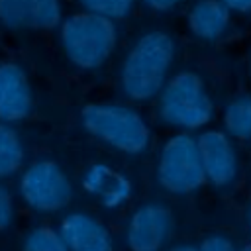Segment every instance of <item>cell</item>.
<instances>
[{
  "instance_id": "3957f363",
  "label": "cell",
  "mask_w": 251,
  "mask_h": 251,
  "mask_svg": "<svg viewBox=\"0 0 251 251\" xmlns=\"http://www.w3.org/2000/svg\"><path fill=\"white\" fill-rule=\"evenodd\" d=\"M61 45L76 67L98 69L116 47V25L108 18L76 12L63 22Z\"/></svg>"
},
{
  "instance_id": "44dd1931",
  "label": "cell",
  "mask_w": 251,
  "mask_h": 251,
  "mask_svg": "<svg viewBox=\"0 0 251 251\" xmlns=\"http://www.w3.org/2000/svg\"><path fill=\"white\" fill-rule=\"evenodd\" d=\"M149 8H153V10H157V12H167V10H171L175 4H178L180 0H143Z\"/></svg>"
},
{
  "instance_id": "4fadbf2b",
  "label": "cell",
  "mask_w": 251,
  "mask_h": 251,
  "mask_svg": "<svg viewBox=\"0 0 251 251\" xmlns=\"http://www.w3.org/2000/svg\"><path fill=\"white\" fill-rule=\"evenodd\" d=\"M229 25V10L220 0H198L188 12V27L198 39H218Z\"/></svg>"
},
{
  "instance_id": "52a82bcc",
  "label": "cell",
  "mask_w": 251,
  "mask_h": 251,
  "mask_svg": "<svg viewBox=\"0 0 251 251\" xmlns=\"http://www.w3.org/2000/svg\"><path fill=\"white\" fill-rule=\"evenodd\" d=\"M175 220L167 206L149 202L139 206L126 229V241L131 251H161L171 237Z\"/></svg>"
},
{
  "instance_id": "ffe728a7",
  "label": "cell",
  "mask_w": 251,
  "mask_h": 251,
  "mask_svg": "<svg viewBox=\"0 0 251 251\" xmlns=\"http://www.w3.org/2000/svg\"><path fill=\"white\" fill-rule=\"evenodd\" d=\"M227 10L239 12V14H247L251 12V0H220Z\"/></svg>"
},
{
  "instance_id": "6da1fadb",
  "label": "cell",
  "mask_w": 251,
  "mask_h": 251,
  "mask_svg": "<svg viewBox=\"0 0 251 251\" xmlns=\"http://www.w3.org/2000/svg\"><path fill=\"white\" fill-rule=\"evenodd\" d=\"M175 59V41L165 31L141 35L124 59L120 82L122 90L137 102L151 100L163 86Z\"/></svg>"
},
{
  "instance_id": "7c38bea8",
  "label": "cell",
  "mask_w": 251,
  "mask_h": 251,
  "mask_svg": "<svg viewBox=\"0 0 251 251\" xmlns=\"http://www.w3.org/2000/svg\"><path fill=\"white\" fill-rule=\"evenodd\" d=\"M82 186L88 194L98 196L104 208H120L124 202H127L131 194V182L118 171L110 169L108 165L96 163L90 165L88 171L84 173Z\"/></svg>"
},
{
  "instance_id": "8fae6325",
  "label": "cell",
  "mask_w": 251,
  "mask_h": 251,
  "mask_svg": "<svg viewBox=\"0 0 251 251\" xmlns=\"http://www.w3.org/2000/svg\"><path fill=\"white\" fill-rule=\"evenodd\" d=\"M31 110V88L24 69L16 63L0 65V120L20 122Z\"/></svg>"
},
{
  "instance_id": "30bf717a",
  "label": "cell",
  "mask_w": 251,
  "mask_h": 251,
  "mask_svg": "<svg viewBox=\"0 0 251 251\" xmlns=\"http://www.w3.org/2000/svg\"><path fill=\"white\" fill-rule=\"evenodd\" d=\"M0 22L10 29H53L61 6L59 0H0Z\"/></svg>"
},
{
  "instance_id": "5bb4252c",
  "label": "cell",
  "mask_w": 251,
  "mask_h": 251,
  "mask_svg": "<svg viewBox=\"0 0 251 251\" xmlns=\"http://www.w3.org/2000/svg\"><path fill=\"white\" fill-rule=\"evenodd\" d=\"M224 127L229 137L251 139V94H239L224 108Z\"/></svg>"
},
{
  "instance_id": "ba28073f",
  "label": "cell",
  "mask_w": 251,
  "mask_h": 251,
  "mask_svg": "<svg viewBox=\"0 0 251 251\" xmlns=\"http://www.w3.org/2000/svg\"><path fill=\"white\" fill-rule=\"evenodd\" d=\"M196 145L206 182L216 188H227L233 184L239 163L231 137L220 129H208L196 137Z\"/></svg>"
},
{
  "instance_id": "cb8c5ba5",
  "label": "cell",
  "mask_w": 251,
  "mask_h": 251,
  "mask_svg": "<svg viewBox=\"0 0 251 251\" xmlns=\"http://www.w3.org/2000/svg\"><path fill=\"white\" fill-rule=\"evenodd\" d=\"M239 251H251V243H245V245H243Z\"/></svg>"
},
{
  "instance_id": "9a60e30c",
  "label": "cell",
  "mask_w": 251,
  "mask_h": 251,
  "mask_svg": "<svg viewBox=\"0 0 251 251\" xmlns=\"http://www.w3.org/2000/svg\"><path fill=\"white\" fill-rule=\"evenodd\" d=\"M22 163L24 147L20 135L8 126H0V178H6L20 171Z\"/></svg>"
},
{
  "instance_id": "2e32d148",
  "label": "cell",
  "mask_w": 251,
  "mask_h": 251,
  "mask_svg": "<svg viewBox=\"0 0 251 251\" xmlns=\"http://www.w3.org/2000/svg\"><path fill=\"white\" fill-rule=\"evenodd\" d=\"M22 251H67V247L57 229L49 226H37L25 235Z\"/></svg>"
},
{
  "instance_id": "7402d4cb",
  "label": "cell",
  "mask_w": 251,
  "mask_h": 251,
  "mask_svg": "<svg viewBox=\"0 0 251 251\" xmlns=\"http://www.w3.org/2000/svg\"><path fill=\"white\" fill-rule=\"evenodd\" d=\"M171 251H198L194 245H188V243H182V245H175Z\"/></svg>"
},
{
  "instance_id": "e0dca14e",
  "label": "cell",
  "mask_w": 251,
  "mask_h": 251,
  "mask_svg": "<svg viewBox=\"0 0 251 251\" xmlns=\"http://www.w3.org/2000/svg\"><path fill=\"white\" fill-rule=\"evenodd\" d=\"M86 12L108 18V20H122L126 18L131 8H133V0H78Z\"/></svg>"
},
{
  "instance_id": "8992f818",
  "label": "cell",
  "mask_w": 251,
  "mask_h": 251,
  "mask_svg": "<svg viewBox=\"0 0 251 251\" xmlns=\"http://www.w3.org/2000/svg\"><path fill=\"white\" fill-rule=\"evenodd\" d=\"M20 194L31 210L53 214L71 202L73 186L55 161L41 159L24 171L20 178Z\"/></svg>"
},
{
  "instance_id": "5b68a950",
  "label": "cell",
  "mask_w": 251,
  "mask_h": 251,
  "mask_svg": "<svg viewBox=\"0 0 251 251\" xmlns=\"http://www.w3.org/2000/svg\"><path fill=\"white\" fill-rule=\"evenodd\" d=\"M157 178L171 194H190L206 182L198 145L192 135L176 133L165 141L159 155Z\"/></svg>"
},
{
  "instance_id": "ac0fdd59",
  "label": "cell",
  "mask_w": 251,
  "mask_h": 251,
  "mask_svg": "<svg viewBox=\"0 0 251 251\" xmlns=\"http://www.w3.org/2000/svg\"><path fill=\"white\" fill-rule=\"evenodd\" d=\"M14 222V198L12 192L0 184V231L8 229Z\"/></svg>"
},
{
  "instance_id": "7a4b0ae2",
  "label": "cell",
  "mask_w": 251,
  "mask_h": 251,
  "mask_svg": "<svg viewBox=\"0 0 251 251\" xmlns=\"http://www.w3.org/2000/svg\"><path fill=\"white\" fill-rule=\"evenodd\" d=\"M86 131L110 147L137 155L149 143V127L139 112L124 104H86L80 112Z\"/></svg>"
},
{
  "instance_id": "603a6c76",
  "label": "cell",
  "mask_w": 251,
  "mask_h": 251,
  "mask_svg": "<svg viewBox=\"0 0 251 251\" xmlns=\"http://www.w3.org/2000/svg\"><path fill=\"white\" fill-rule=\"evenodd\" d=\"M247 224H249V231H251V204H249V210H247Z\"/></svg>"
},
{
  "instance_id": "277c9868",
  "label": "cell",
  "mask_w": 251,
  "mask_h": 251,
  "mask_svg": "<svg viewBox=\"0 0 251 251\" xmlns=\"http://www.w3.org/2000/svg\"><path fill=\"white\" fill-rule=\"evenodd\" d=\"M161 120L182 129H198L214 116V104L198 75L176 73L161 90L159 98Z\"/></svg>"
},
{
  "instance_id": "9c48e42d",
  "label": "cell",
  "mask_w": 251,
  "mask_h": 251,
  "mask_svg": "<svg viewBox=\"0 0 251 251\" xmlns=\"http://www.w3.org/2000/svg\"><path fill=\"white\" fill-rule=\"evenodd\" d=\"M57 231L67 251H114V239L108 227L86 212L67 214Z\"/></svg>"
},
{
  "instance_id": "d6986e66",
  "label": "cell",
  "mask_w": 251,
  "mask_h": 251,
  "mask_svg": "<svg viewBox=\"0 0 251 251\" xmlns=\"http://www.w3.org/2000/svg\"><path fill=\"white\" fill-rule=\"evenodd\" d=\"M196 249L198 251H237L233 241L229 237H226V235H220V233L204 237Z\"/></svg>"
}]
</instances>
